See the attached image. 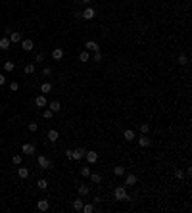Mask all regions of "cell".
<instances>
[{"mask_svg":"<svg viewBox=\"0 0 192 213\" xmlns=\"http://www.w3.org/2000/svg\"><path fill=\"white\" fill-rule=\"evenodd\" d=\"M73 15H75L77 19H83V17H81V12H79V10H77V12H73Z\"/></svg>","mask_w":192,"mask_h":213,"instance_id":"obj_43","label":"cell"},{"mask_svg":"<svg viewBox=\"0 0 192 213\" xmlns=\"http://www.w3.org/2000/svg\"><path fill=\"white\" fill-rule=\"evenodd\" d=\"M100 2H104V0H100Z\"/></svg>","mask_w":192,"mask_h":213,"instance_id":"obj_44","label":"cell"},{"mask_svg":"<svg viewBox=\"0 0 192 213\" xmlns=\"http://www.w3.org/2000/svg\"><path fill=\"white\" fill-rule=\"evenodd\" d=\"M102 58H104L102 50H96L94 54H92V58H90V61H94V64H98V61H102Z\"/></svg>","mask_w":192,"mask_h":213,"instance_id":"obj_21","label":"cell"},{"mask_svg":"<svg viewBox=\"0 0 192 213\" xmlns=\"http://www.w3.org/2000/svg\"><path fill=\"white\" fill-rule=\"evenodd\" d=\"M87 50H89V52H96V50H100V46H98V42H96V40H87Z\"/></svg>","mask_w":192,"mask_h":213,"instance_id":"obj_16","label":"cell"},{"mask_svg":"<svg viewBox=\"0 0 192 213\" xmlns=\"http://www.w3.org/2000/svg\"><path fill=\"white\" fill-rule=\"evenodd\" d=\"M138 146H140V148H150V146H152V138H150L148 134L138 136Z\"/></svg>","mask_w":192,"mask_h":213,"instance_id":"obj_6","label":"cell"},{"mask_svg":"<svg viewBox=\"0 0 192 213\" xmlns=\"http://www.w3.org/2000/svg\"><path fill=\"white\" fill-rule=\"evenodd\" d=\"M79 2H83L85 6H90V2H92V0H79Z\"/></svg>","mask_w":192,"mask_h":213,"instance_id":"obj_42","label":"cell"},{"mask_svg":"<svg viewBox=\"0 0 192 213\" xmlns=\"http://www.w3.org/2000/svg\"><path fill=\"white\" fill-rule=\"evenodd\" d=\"M90 173L92 171L89 167H81V177H90Z\"/></svg>","mask_w":192,"mask_h":213,"instance_id":"obj_36","label":"cell"},{"mask_svg":"<svg viewBox=\"0 0 192 213\" xmlns=\"http://www.w3.org/2000/svg\"><path fill=\"white\" fill-rule=\"evenodd\" d=\"M79 60L83 61V64H87V61H90V54H89V50L81 52V54H79Z\"/></svg>","mask_w":192,"mask_h":213,"instance_id":"obj_23","label":"cell"},{"mask_svg":"<svg viewBox=\"0 0 192 213\" xmlns=\"http://www.w3.org/2000/svg\"><path fill=\"white\" fill-rule=\"evenodd\" d=\"M42 75H44V77H50V75H52V67H48V65L42 67Z\"/></svg>","mask_w":192,"mask_h":213,"instance_id":"obj_37","label":"cell"},{"mask_svg":"<svg viewBox=\"0 0 192 213\" xmlns=\"http://www.w3.org/2000/svg\"><path fill=\"white\" fill-rule=\"evenodd\" d=\"M123 138H125L127 142H133L134 140V131L133 129H125V131H123Z\"/></svg>","mask_w":192,"mask_h":213,"instance_id":"obj_17","label":"cell"},{"mask_svg":"<svg viewBox=\"0 0 192 213\" xmlns=\"http://www.w3.org/2000/svg\"><path fill=\"white\" fill-rule=\"evenodd\" d=\"M85 159H87V161H89L90 165H92V163H96V161H98V152H94V150L87 152V154H85Z\"/></svg>","mask_w":192,"mask_h":213,"instance_id":"obj_9","label":"cell"},{"mask_svg":"<svg viewBox=\"0 0 192 213\" xmlns=\"http://www.w3.org/2000/svg\"><path fill=\"white\" fill-rule=\"evenodd\" d=\"M77 190H79V196H89V192H90V188L87 184H81Z\"/></svg>","mask_w":192,"mask_h":213,"instance_id":"obj_25","label":"cell"},{"mask_svg":"<svg viewBox=\"0 0 192 213\" xmlns=\"http://www.w3.org/2000/svg\"><path fill=\"white\" fill-rule=\"evenodd\" d=\"M4 85H6V77L0 73V86H4Z\"/></svg>","mask_w":192,"mask_h":213,"instance_id":"obj_41","label":"cell"},{"mask_svg":"<svg viewBox=\"0 0 192 213\" xmlns=\"http://www.w3.org/2000/svg\"><path fill=\"white\" fill-rule=\"evenodd\" d=\"M37 163H39L40 169H50V167H52V161L46 158V155H39V158H37Z\"/></svg>","mask_w":192,"mask_h":213,"instance_id":"obj_4","label":"cell"},{"mask_svg":"<svg viewBox=\"0 0 192 213\" xmlns=\"http://www.w3.org/2000/svg\"><path fill=\"white\" fill-rule=\"evenodd\" d=\"M10 46H12V42H10V39H8V37H2V39H0V50L6 52Z\"/></svg>","mask_w":192,"mask_h":213,"instance_id":"obj_18","label":"cell"},{"mask_svg":"<svg viewBox=\"0 0 192 213\" xmlns=\"http://www.w3.org/2000/svg\"><path fill=\"white\" fill-rule=\"evenodd\" d=\"M96 207H94V204H83V209L81 211H85V213H92Z\"/></svg>","mask_w":192,"mask_h":213,"instance_id":"obj_31","label":"cell"},{"mask_svg":"<svg viewBox=\"0 0 192 213\" xmlns=\"http://www.w3.org/2000/svg\"><path fill=\"white\" fill-rule=\"evenodd\" d=\"M6 33H8V39H10V42H21L23 37H21V33L19 31H12V29H6Z\"/></svg>","mask_w":192,"mask_h":213,"instance_id":"obj_2","label":"cell"},{"mask_svg":"<svg viewBox=\"0 0 192 213\" xmlns=\"http://www.w3.org/2000/svg\"><path fill=\"white\" fill-rule=\"evenodd\" d=\"M10 90H12V92H17V90H19V83L12 81V83H10Z\"/></svg>","mask_w":192,"mask_h":213,"instance_id":"obj_34","label":"cell"},{"mask_svg":"<svg viewBox=\"0 0 192 213\" xmlns=\"http://www.w3.org/2000/svg\"><path fill=\"white\" fill-rule=\"evenodd\" d=\"M46 108H48V110H50V111H54V113H58V111L61 110V104H60L58 100H52V102H48V106H46Z\"/></svg>","mask_w":192,"mask_h":213,"instance_id":"obj_12","label":"cell"},{"mask_svg":"<svg viewBox=\"0 0 192 213\" xmlns=\"http://www.w3.org/2000/svg\"><path fill=\"white\" fill-rule=\"evenodd\" d=\"M125 196H127V186L125 184L117 186V188L113 190V198H115V200H125Z\"/></svg>","mask_w":192,"mask_h":213,"instance_id":"obj_3","label":"cell"},{"mask_svg":"<svg viewBox=\"0 0 192 213\" xmlns=\"http://www.w3.org/2000/svg\"><path fill=\"white\" fill-rule=\"evenodd\" d=\"M15 69V64L12 60H8V61H4V71H14Z\"/></svg>","mask_w":192,"mask_h":213,"instance_id":"obj_27","label":"cell"},{"mask_svg":"<svg viewBox=\"0 0 192 213\" xmlns=\"http://www.w3.org/2000/svg\"><path fill=\"white\" fill-rule=\"evenodd\" d=\"M81 17H83V19H87V21H92V19L96 17V10L92 8V6H87V8L81 12Z\"/></svg>","mask_w":192,"mask_h":213,"instance_id":"obj_1","label":"cell"},{"mask_svg":"<svg viewBox=\"0 0 192 213\" xmlns=\"http://www.w3.org/2000/svg\"><path fill=\"white\" fill-rule=\"evenodd\" d=\"M21 155H19V154H15V155H12V163L14 165H17V167H19V165H21Z\"/></svg>","mask_w":192,"mask_h":213,"instance_id":"obj_32","label":"cell"},{"mask_svg":"<svg viewBox=\"0 0 192 213\" xmlns=\"http://www.w3.org/2000/svg\"><path fill=\"white\" fill-rule=\"evenodd\" d=\"M61 58H64V48H60V46H58V48H54V50H52V60L60 61Z\"/></svg>","mask_w":192,"mask_h":213,"instance_id":"obj_14","label":"cell"},{"mask_svg":"<svg viewBox=\"0 0 192 213\" xmlns=\"http://www.w3.org/2000/svg\"><path fill=\"white\" fill-rule=\"evenodd\" d=\"M125 173H127V171H125V167H123V165H117V167H113V175H115V177H123Z\"/></svg>","mask_w":192,"mask_h":213,"instance_id":"obj_22","label":"cell"},{"mask_svg":"<svg viewBox=\"0 0 192 213\" xmlns=\"http://www.w3.org/2000/svg\"><path fill=\"white\" fill-rule=\"evenodd\" d=\"M37 186H39L40 190H46V188H48V180H46V179H39L37 180Z\"/></svg>","mask_w":192,"mask_h":213,"instance_id":"obj_30","label":"cell"},{"mask_svg":"<svg viewBox=\"0 0 192 213\" xmlns=\"http://www.w3.org/2000/svg\"><path fill=\"white\" fill-rule=\"evenodd\" d=\"M52 115H54V111H50V110H44L42 111V117L44 119H52Z\"/></svg>","mask_w":192,"mask_h":213,"instance_id":"obj_38","label":"cell"},{"mask_svg":"<svg viewBox=\"0 0 192 213\" xmlns=\"http://www.w3.org/2000/svg\"><path fill=\"white\" fill-rule=\"evenodd\" d=\"M177 64H179V65H186V64H188V56H186V54H181L179 58H177Z\"/></svg>","mask_w":192,"mask_h":213,"instance_id":"obj_29","label":"cell"},{"mask_svg":"<svg viewBox=\"0 0 192 213\" xmlns=\"http://www.w3.org/2000/svg\"><path fill=\"white\" fill-rule=\"evenodd\" d=\"M23 71H25V75H33L35 73V64H27L23 67Z\"/></svg>","mask_w":192,"mask_h":213,"instance_id":"obj_28","label":"cell"},{"mask_svg":"<svg viewBox=\"0 0 192 213\" xmlns=\"http://www.w3.org/2000/svg\"><path fill=\"white\" fill-rule=\"evenodd\" d=\"M29 175H31V173H29L27 167H19V169H17V177H19V179H29Z\"/></svg>","mask_w":192,"mask_h":213,"instance_id":"obj_19","label":"cell"},{"mask_svg":"<svg viewBox=\"0 0 192 213\" xmlns=\"http://www.w3.org/2000/svg\"><path fill=\"white\" fill-rule=\"evenodd\" d=\"M21 152H23V154H27V155H33L35 152H37V148H35V144H31V142H25L23 146H21Z\"/></svg>","mask_w":192,"mask_h":213,"instance_id":"obj_7","label":"cell"},{"mask_svg":"<svg viewBox=\"0 0 192 213\" xmlns=\"http://www.w3.org/2000/svg\"><path fill=\"white\" fill-rule=\"evenodd\" d=\"M175 177H177L179 180H183L184 179V171L183 169H175Z\"/></svg>","mask_w":192,"mask_h":213,"instance_id":"obj_35","label":"cell"},{"mask_svg":"<svg viewBox=\"0 0 192 213\" xmlns=\"http://www.w3.org/2000/svg\"><path fill=\"white\" fill-rule=\"evenodd\" d=\"M27 129H29L31 133H35V131H37V129H39V125H37V123H33V121H31L29 125H27Z\"/></svg>","mask_w":192,"mask_h":213,"instance_id":"obj_39","label":"cell"},{"mask_svg":"<svg viewBox=\"0 0 192 213\" xmlns=\"http://www.w3.org/2000/svg\"><path fill=\"white\" fill-rule=\"evenodd\" d=\"M127 175V173H125ZM137 175H133V173H129L127 177H125V186H134V184H137Z\"/></svg>","mask_w":192,"mask_h":213,"instance_id":"obj_15","label":"cell"},{"mask_svg":"<svg viewBox=\"0 0 192 213\" xmlns=\"http://www.w3.org/2000/svg\"><path fill=\"white\" fill-rule=\"evenodd\" d=\"M37 209L39 211H48L50 209V202L48 200H39L37 202Z\"/></svg>","mask_w":192,"mask_h":213,"instance_id":"obj_13","label":"cell"},{"mask_svg":"<svg viewBox=\"0 0 192 213\" xmlns=\"http://www.w3.org/2000/svg\"><path fill=\"white\" fill-rule=\"evenodd\" d=\"M50 90H52V83H42V85H40V92H42V94H48Z\"/></svg>","mask_w":192,"mask_h":213,"instance_id":"obj_24","label":"cell"},{"mask_svg":"<svg viewBox=\"0 0 192 213\" xmlns=\"http://www.w3.org/2000/svg\"><path fill=\"white\" fill-rule=\"evenodd\" d=\"M89 179H90V183H94V184H100L102 183V175L100 173H90Z\"/></svg>","mask_w":192,"mask_h":213,"instance_id":"obj_20","label":"cell"},{"mask_svg":"<svg viewBox=\"0 0 192 213\" xmlns=\"http://www.w3.org/2000/svg\"><path fill=\"white\" fill-rule=\"evenodd\" d=\"M46 138H48V142H58V138H60V134L56 129H50L48 133H46Z\"/></svg>","mask_w":192,"mask_h":213,"instance_id":"obj_10","label":"cell"},{"mask_svg":"<svg viewBox=\"0 0 192 213\" xmlns=\"http://www.w3.org/2000/svg\"><path fill=\"white\" fill-rule=\"evenodd\" d=\"M35 106H37V108H46V106H48L46 96H44V94H39L37 98H35Z\"/></svg>","mask_w":192,"mask_h":213,"instance_id":"obj_8","label":"cell"},{"mask_svg":"<svg viewBox=\"0 0 192 213\" xmlns=\"http://www.w3.org/2000/svg\"><path fill=\"white\" fill-rule=\"evenodd\" d=\"M85 154H87V150L75 148V150H71V159H75V161H79V159H85Z\"/></svg>","mask_w":192,"mask_h":213,"instance_id":"obj_5","label":"cell"},{"mask_svg":"<svg viewBox=\"0 0 192 213\" xmlns=\"http://www.w3.org/2000/svg\"><path fill=\"white\" fill-rule=\"evenodd\" d=\"M83 204H85V202H83L81 198L73 200V209H75V211H81V209H83Z\"/></svg>","mask_w":192,"mask_h":213,"instance_id":"obj_26","label":"cell"},{"mask_svg":"<svg viewBox=\"0 0 192 213\" xmlns=\"http://www.w3.org/2000/svg\"><path fill=\"white\" fill-rule=\"evenodd\" d=\"M140 133L142 134H148L150 133V125H148V123H142V125H140Z\"/></svg>","mask_w":192,"mask_h":213,"instance_id":"obj_33","label":"cell"},{"mask_svg":"<svg viewBox=\"0 0 192 213\" xmlns=\"http://www.w3.org/2000/svg\"><path fill=\"white\" fill-rule=\"evenodd\" d=\"M35 61H39V64H42V61H44V54H37V58H35Z\"/></svg>","mask_w":192,"mask_h":213,"instance_id":"obj_40","label":"cell"},{"mask_svg":"<svg viewBox=\"0 0 192 213\" xmlns=\"http://www.w3.org/2000/svg\"><path fill=\"white\" fill-rule=\"evenodd\" d=\"M21 48H23L25 52H31V50L35 48V42H33L31 39H23V40H21Z\"/></svg>","mask_w":192,"mask_h":213,"instance_id":"obj_11","label":"cell"}]
</instances>
